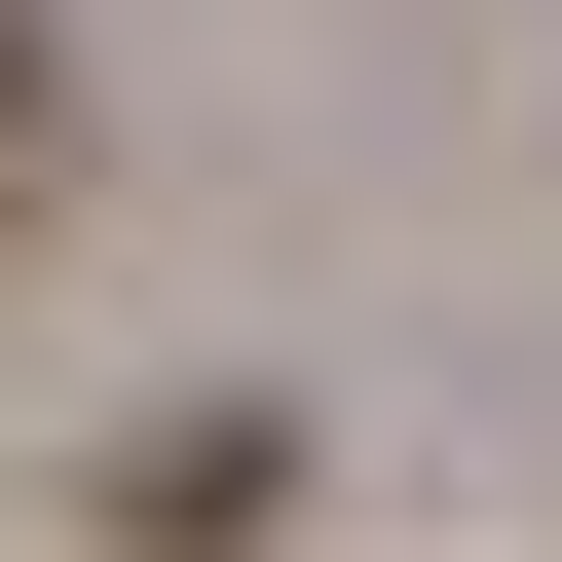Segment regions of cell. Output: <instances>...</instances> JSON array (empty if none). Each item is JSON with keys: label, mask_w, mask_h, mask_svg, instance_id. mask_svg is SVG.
I'll return each mask as SVG.
<instances>
[{"label": "cell", "mask_w": 562, "mask_h": 562, "mask_svg": "<svg viewBox=\"0 0 562 562\" xmlns=\"http://www.w3.org/2000/svg\"><path fill=\"white\" fill-rule=\"evenodd\" d=\"M0 188H38V0H0Z\"/></svg>", "instance_id": "cell-1"}]
</instances>
